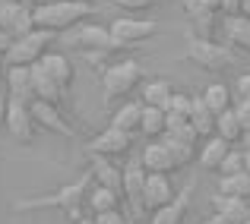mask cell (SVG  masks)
<instances>
[{
	"mask_svg": "<svg viewBox=\"0 0 250 224\" xmlns=\"http://www.w3.org/2000/svg\"><path fill=\"white\" fill-rule=\"evenodd\" d=\"M159 32V22L155 19H136V16H121L111 22V35L117 38L121 48H133L140 41H149V38Z\"/></svg>",
	"mask_w": 250,
	"mask_h": 224,
	"instance_id": "obj_7",
	"label": "cell"
},
{
	"mask_svg": "<svg viewBox=\"0 0 250 224\" xmlns=\"http://www.w3.org/2000/svg\"><path fill=\"white\" fill-rule=\"evenodd\" d=\"M35 127L38 123H35V117H32V104L10 98V108H6V130H10L19 142H32L35 139Z\"/></svg>",
	"mask_w": 250,
	"mask_h": 224,
	"instance_id": "obj_9",
	"label": "cell"
},
{
	"mask_svg": "<svg viewBox=\"0 0 250 224\" xmlns=\"http://www.w3.org/2000/svg\"><path fill=\"white\" fill-rule=\"evenodd\" d=\"M76 224H98V221H95V215H92V218H85V215H83V218L76 221Z\"/></svg>",
	"mask_w": 250,
	"mask_h": 224,
	"instance_id": "obj_45",
	"label": "cell"
},
{
	"mask_svg": "<svg viewBox=\"0 0 250 224\" xmlns=\"http://www.w3.org/2000/svg\"><path fill=\"white\" fill-rule=\"evenodd\" d=\"M203 3L209 6V10H215V13H222V0H203Z\"/></svg>",
	"mask_w": 250,
	"mask_h": 224,
	"instance_id": "obj_41",
	"label": "cell"
},
{
	"mask_svg": "<svg viewBox=\"0 0 250 224\" xmlns=\"http://www.w3.org/2000/svg\"><path fill=\"white\" fill-rule=\"evenodd\" d=\"M215 117H219V114H212V111H209V104L203 101V95L193 98L190 123H193V130L200 133V139H209V136H215Z\"/></svg>",
	"mask_w": 250,
	"mask_h": 224,
	"instance_id": "obj_25",
	"label": "cell"
},
{
	"mask_svg": "<svg viewBox=\"0 0 250 224\" xmlns=\"http://www.w3.org/2000/svg\"><path fill=\"white\" fill-rule=\"evenodd\" d=\"M146 164H143V158H136V161H130L127 168H124V199L133 205L136 215L146 212V205H143V189H146Z\"/></svg>",
	"mask_w": 250,
	"mask_h": 224,
	"instance_id": "obj_10",
	"label": "cell"
},
{
	"mask_svg": "<svg viewBox=\"0 0 250 224\" xmlns=\"http://www.w3.org/2000/svg\"><path fill=\"white\" fill-rule=\"evenodd\" d=\"M85 16H92V3H76V0H54L32 10L35 29H48V32H70L73 25H80Z\"/></svg>",
	"mask_w": 250,
	"mask_h": 224,
	"instance_id": "obj_2",
	"label": "cell"
},
{
	"mask_svg": "<svg viewBox=\"0 0 250 224\" xmlns=\"http://www.w3.org/2000/svg\"><path fill=\"white\" fill-rule=\"evenodd\" d=\"M76 3H92V0H76Z\"/></svg>",
	"mask_w": 250,
	"mask_h": 224,
	"instance_id": "obj_49",
	"label": "cell"
},
{
	"mask_svg": "<svg viewBox=\"0 0 250 224\" xmlns=\"http://www.w3.org/2000/svg\"><path fill=\"white\" fill-rule=\"evenodd\" d=\"M38 63H42V67L48 70V73L54 76L57 82L63 85V89H70V85H73V79H76V70H73V60H70L67 54H57V51H48V54H44Z\"/></svg>",
	"mask_w": 250,
	"mask_h": 224,
	"instance_id": "obj_20",
	"label": "cell"
},
{
	"mask_svg": "<svg viewBox=\"0 0 250 224\" xmlns=\"http://www.w3.org/2000/svg\"><path fill=\"white\" fill-rule=\"evenodd\" d=\"M241 146H244V151H250V127L244 130V136H241Z\"/></svg>",
	"mask_w": 250,
	"mask_h": 224,
	"instance_id": "obj_42",
	"label": "cell"
},
{
	"mask_svg": "<svg viewBox=\"0 0 250 224\" xmlns=\"http://www.w3.org/2000/svg\"><path fill=\"white\" fill-rule=\"evenodd\" d=\"M32 117H35L38 127L51 130L57 136H73V127L67 123V117L61 114L57 104H48V101H32Z\"/></svg>",
	"mask_w": 250,
	"mask_h": 224,
	"instance_id": "obj_12",
	"label": "cell"
},
{
	"mask_svg": "<svg viewBox=\"0 0 250 224\" xmlns=\"http://www.w3.org/2000/svg\"><path fill=\"white\" fill-rule=\"evenodd\" d=\"M215 136H222L225 142H241V136H244V123H241V117H238V111L234 108H228V111H222L219 117H215Z\"/></svg>",
	"mask_w": 250,
	"mask_h": 224,
	"instance_id": "obj_26",
	"label": "cell"
},
{
	"mask_svg": "<svg viewBox=\"0 0 250 224\" xmlns=\"http://www.w3.org/2000/svg\"><path fill=\"white\" fill-rule=\"evenodd\" d=\"M13 41H16V38H13L10 32H3V29H0V54H6V51H10V44H13Z\"/></svg>",
	"mask_w": 250,
	"mask_h": 224,
	"instance_id": "obj_39",
	"label": "cell"
},
{
	"mask_svg": "<svg viewBox=\"0 0 250 224\" xmlns=\"http://www.w3.org/2000/svg\"><path fill=\"white\" fill-rule=\"evenodd\" d=\"M190 111H193V98L174 92L171 101L165 104V117H168V127H177V123H190Z\"/></svg>",
	"mask_w": 250,
	"mask_h": 224,
	"instance_id": "obj_29",
	"label": "cell"
},
{
	"mask_svg": "<svg viewBox=\"0 0 250 224\" xmlns=\"http://www.w3.org/2000/svg\"><path fill=\"white\" fill-rule=\"evenodd\" d=\"M244 170L250 174V151H244Z\"/></svg>",
	"mask_w": 250,
	"mask_h": 224,
	"instance_id": "obj_47",
	"label": "cell"
},
{
	"mask_svg": "<svg viewBox=\"0 0 250 224\" xmlns=\"http://www.w3.org/2000/svg\"><path fill=\"white\" fill-rule=\"evenodd\" d=\"M32 6H44V3H54V0H29Z\"/></svg>",
	"mask_w": 250,
	"mask_h": 224,
	"instance_id": "obj_46",
	"label": "cell"
},
{
	"mask_svg": "<svg viewBox=\"0 0 250 224\" xmlns=\"http://www.w3.org/2000/svg\"><path fill=\"white\" fill-rule=\"evenodd\" d=\"M32 82H35V101H48V104H57V108L63 104V92L67 89H63L42 63L32 67Z\"/></svg>",
	"mask_w": 250,
	"mask_h": 224,
	"instance_id": "obj_14",
	"label": "cell"
},
{
	"mask_svg": "<svg viewBox=\"0 0 250 224\" xmlns=\"http://www.w3.org/2000/svg\"><path fill=\"white\" fill-rule=\"evenodd\" d=\"M222 13L228 16H241V0H222Z\"/></svg>",
	"mask_w": 250,
	"mask_h": 224,
	"instance_id": "obj_37",
	"label": "cell"
},
{
	"mask_svg": "<svg viewBox=\"0 0 250 224\" xmlns=\"http://www.w3.org/2000/svg\"><path fill=\"white\" fill-rule=\"evenodd\" d=\"M140 133L146 136V139H162V136L168 133V117H165V111H162V108H149V104H143Z\"/></svg>",
	"mask_w": 250,
	"mask_h": 224,
	"instance_id": "obj_23",
	"label": "cell"
},
{
	"mask_svg": "<svg viewBox=\"0 0 250 224\" xmlns=\"http://www.w3.org/2000/svg\"><path fill=\"white\" fill-rule=\"evenodd\" d=\"M225 38L238 51L250 54V19L247 16H228L225 19Z\"/></svg>",
	"mask_w": 250,
	"mask_h": 224,
	"instance_id": "obj_27",
	"label": "cell"
},
{
	"mask_svg": "<svg viewBox=\"0 0 250 224\" xmlns=\"http://www.w3.org/2000/svg\"><path fill=\"white\" fill-rule=\"evenodd\" d=\"M143 85V67L136 60H114L102 70V89H104V104L127 101L130 92Z\"/></svg>",
	"mask_w": 250,
	"mask_h": 224,
	"instance_id": "obj_3",
	"label": "cell"
},
{
	"mask_svg": "<svg viewBox=\"0 0 250 224\" xmlns=\"http://www.w3.org/2000/svg\"><path fill=\"white\" fill-rule=\"evenodd\" d=\"M171 95H174V89H171L168 79H152V82L143 85V104H149V108H162L165 111Z\"/></svg>",
	"mask_w": 250,
	"mask_h": 224,
	"instance_id": "obj_28",
	"label": "cell"
},
{
	"mask_svg": "<svg viewBox=\"0 0 250 224\" xmlns=\"http://www.w3.org/2000/svg\"><path fill=\"white\" fill-rule=\"evenodd\" d=\"M244 224H250V218H247V221H244Z\"/></svg>",
	"mask_w": 250,
	"mask_h": 224,
	"instance_id": "obj_50",
	"label": "cell"
},
{
	"mask_svg": "<svg viewBox=\"0 0 250 224\" xmlns=\"http://www.w3.org/2000/svg\"><path fill=\"white\" fill-rule=\"evenodd\" d=\"M187 60H193L200 70H209V73H222V70L234 67L231 51L215 41H206V38H196L193 32L187 35Z\"/></svg>",
	"mask_w": 250,
	"mask_h": 224,
	"instance_id": "obj_5",
	"label": "cell"
},
{
	"mask_svg": "<svg viewBox=\"0 0 250 224\" xmlns=\"http://www.w3.org/2000/svg\"><path fill=\"white\" fill-rule=\"evenodd\" d=\"M177 189L174 183H171V174H146V189H143V205H146V212H159V208H165L168 202H174Z\"/></svg>",
	"mask_w": 250,
	"mask_h": 224,
	"instance_id": "obj_8",
	"label": "cell"
},
{
	"mask_svg": "<svg viewBox=\"0 0 250 224\" xmlns=\"http://www.w3.org/2000/svg\"><path fill=\"white\" fill-rule=\"evenodd\" d=\"M219 193L250 199V174H247V170H238V174H225V177L219 180Z\"/></svg>",
	"mask_w": 250,
	"mask_h": 224,
	"instance_id": "obj_31",
	"label": "cell"
},
{
	"mask_svg": "<svg viewBox=\"0 0 250 224\" xmlns=\"http://www.w3.org/2000/svg\"><path fill=\"white\" fill-rule=\"evenodd\" d=\"M121 199L124 196L117 193V189L95 183V187L89 189V196H85V205H89L92 215H102V212H111V208H121Z\"/></svg>",
	"mask_w": 250,
	"mask_h": 224,
	"instance_id": "obj_21",
	"label": "cell"
},
{
	"mask_svg": "<svg viewBox=\"0 0 250 224\" xmlns=\"http://www.w3.org/2000/svg\"><path fill=\"white\" fill-rule=\"evenodd\" d=\"M51 44H54V32L32 29L29 35L16 38V41L10 44V51L3 54V67H35V63L48 54Z\"/></svg>",
	"mask_w": 250,
	"mask_h": 224,
	"instance_id": "obj_4",
	"label": "cell"
},
{
	"mask_svg": "<svg viewBox=\"0 0 250 224\" xmlns=\"http://www.w3.org/2000/svg\"><path fill=\"white\" fill-rule=\"evenodd\" d=\"M241 16L250 19V0H241Z\"/></svg>",
	"mask_w": 250,
	"mask_h": 224,
	"instance_id": "obj_44",
	"label": "cell"
},
{
	"mask_svg": "<svg viewBox=\"0 0 250 224\" xmlns=\"http://www.w3.org/2000/svg\"><path fill=\"white\" fill-rule=\"evenodd\" d=\"M165 146L171 149L177 168H187V164H193L196 158H200V155H196V146H184V142H174V139H165Z\"/></svg>",
	"mask_w": 250,
	"mask_h": 224,
	"instance_id": "obj_32",
	"label": "cell"
},
{
	"mask_svg": "<svg viewBox=\"0 0 250 224\" xmlns=\"http://www.w3.org/2000/svg\"><path fill=\"white\" fill-rule=\"evenodd\" d=\"M140 117H143V104L136 101H121V108L114 111V117H111V127L124 130V133H140Z\"/></svg>",
	"mask_w": 250,
	"mask_h": 224,
	"instance_id": "obj_24",
	"label": "cell"
},
{
	"mask_svg": "<svg viewBox=\"0 0 250 224\" xmlns=\"http://www.w3.org/2000/svg\"><path fill=\"white\" fill-rule=\"evenodd\" d=\"M238 92H241V98H250V73L238 76Z\"/></svg>",
	"mask_w": 250,
	"mask_h": 224,
	"instance_id": "obj_38",
	"label": "cell"
},
{
	"mask_svg": "<svg viewBox=\"0 0 250 224\" xmlns=\"http://www.w3.org/2000/svg\"><path fill=\"white\" fill-rule=\"evenodd\" d=\"M95 221H98V224H130V218L121 212V208H111V212L95 215Z\"/></svg>",
	"mask_w": 250,
	"mask_h": 224,
	"instance_id": "obj_35",
	"label": "cell"
},
{
	"mask_svg": "<svg viewBox=\"0 0 250 224\" xmlns=\"http://www.w3.org/2000/svg\"><path fill=\"white\" fill-rule=\"evenodd\" d=\"M234 111H238L241 123H244V130H247V127H250V98H241V101L234 104Z\"/></svg>",
	"mask_w": 250,
	"mask_h": 224,
	"instance_id": "obj_36",
	"label": "cell"
},
{
	"mask_svg": "<svg viewBox=\"0 0 250 224\" xmlns=\"http://www.w3.org/2000/svg\"><path fill=\"white\" fill-rule=\"evenodd\" d=\"M203 224H228V221L222 218V215H212V218H206V221H203Z\"/></svg>",
	"mask_w": 250,
	"mask_h": 224,
	"instance_id": "obj_43",
	"label": "cell"
},
{
	"mask_svg": "<svg viewBox=\"0 0 250 224\" xmlns=\"http://www.w3.org/2000/svg\"><path fill=\"white\" fill-rule=\"evenodd\" d=\"M89 155H104V158H124L130 151V133H124V130L117 127H108L104 133H98L95 139L85 146Z\"/></svg>",
	"mask_w": 250,
	"mask_h": 224,
	"instance_id": "obj_11",
	"label": "cell"
},
{
	"mask_svg": "<svg viewBox=\"0 0 250 224\" xmlns=\"http://www.w3.org/2000/svg\"><path fill=\"white\" fill-rule=\"evenodd\" d=\"M92 158V177H95V183H102V187H111L117 189V193L124 196V168H117L114 158H104V155H89Z\"/></svg>",
	"mask_w": 250,
	"mask_h": 224,
	"instance_id": "obj_17",
	"label": "cell"
},
{
	"mask_svg": "<svg viewBox=\"0 0 250 224\" xmlns=\"http://www.w3.org/2000/svg\"><path fill=\"white\" fill-rule=\"evenodd\" d=\"M6 108H10V95L0 92V127H6Z\"/></svg>",
	"mask_w": 250,
	"mask_h": 224,
	"instance_id": "obj_40",
	"label": "cell"
},
{
	"mask_svg": "<svg viewBox=\"0 0 250 224\" xmlns=\"http://www.w3.org/2000/svg\"><path fill=\"white\" fill-rule=\"evenodd\" d=\"M184 10H187L190 22H193V35L196 38H206V41H215V10H209L203 0H184Z\"/></svg>",
	"mask_w": 250,
	"mask_h": 224,
	"instance_id": "obj_13",
	"label": "cell"
},
{
	"mask_svg": "<svg viewBox=\"0 0 250 224\" xmlns=\"http://www.w3.org/2000/svg\"><path fill=\"white\" fill-rule=\"evenodd\" d=\"M70 48H80V51H121L117 38L111 35V29L104 25H95V22H85V25H73L70 29V38H67Z\"/></svg>",
	"mask_w": 250,
	"mask_h": 224,
	"instance_id": "obj_6",
	"label": "cell"
},
{
	"mask_svg": "<svg viewBox=\"0 0 250 224\" xmlns=\"http://www.w3.org/2000/svg\"><path fill=\"white\" fill-rule=\"evenodd\" d=\"M114 6H121V10H127V13H146V10H152L159 0H111Z\"/></svg>",
	"mask_w": 250,
	"mask_h": 224,
	"instance_id": "obj_34",
	"label": "cell"
},
{
	"mask_svg": "<svg viewBox=\"0 0 250 224\" xmlns=\"http://www.w3.org/2000/svg\"><path fill=\"white\" fill-rule=\"evenodd\" d=\"M238 170H244V151H228L222 168H219V174L225 177V174H238Z\"/></svg>",
	"mask_w": 250,
	"mask_h": 224,
	"instance_id": "obj_33",
	"label": "cell"
},
{
	"mask_svg": "<svg viewBox=\"0 0 250 224\" xmlns=\"http://www.w3.org/2000/svg\"><path fill=\"white\" fill-rule=\"evenodd\" d=\"M143 164H146L149 174H174V170H181L174 164V155H171V149L165 146V139L162 142L149 139V146L143 149Z\"/></svg>",
	"mask_w": 250,
	"mask_h": 224,
	"instance_id": "obj_15",
	"label": "cell"
},
{
	"mask_svg": "<svg viewBox=\"0 0 250 224\" xmlns=\"http://www.w3.org/2000/svg\"><path fill=\"white\" fill-rule=\"evenodd\" d=\"M0 79H3V63H0Z\"/></svg>",
	"mask_w": 250,
	"mask_h": 224,
	"instance_id": "obj_48",
	"label": "cell"
},
{
	"mask_svg": "<svg viewBox=\"0 0 250 224\" xmlns=\"http://www.w3.org/2000/svg\"><path fill=\"white\" fill-rule=\"evenodd\" d=\"M212 208H215V215H222L228 224H244L250 218V199H241V196L215 193L212 196Z\"/></svg>",
	"mask_w": 250,
	"mask_h": 224,
	"instance_id": "obj_16",
	"label": "cell"
},
{
	"mask_svg": "<svg viewBox=\"0 0 250 224\" xmlns=\"http://www.w3.org/2000/svg\"><path fill=\"white\" fill-rule=\"evenodd\" d=\"M6 89L10 98L32 104L35 101V82H32V67H6Z\"/></svg>",
	"mask_w": 250,
	"mask_h": 224,
	"instance_id": "obj_18",
	"label": "cell"
},
{
	"mask_svg": "<svg viewBox=\"0 0 250 224\" xmlns=\"http://www.w3.org/2000/svg\"><path fill=\"white\" fill-rule=\"evenodd\" d=\"M190 193H193V183H187L184 189H177L174 202H168L165 208L152 212L149 224H181V221H184V215H187V208H190Z\"/></svg>",
	"mask_w": 250,
	"mask_h": 224,
	"instance_id": "obj_19",
	"label": "cell"
},
{
	"mask_svg": "<svg viewBox=\"0 0 250 224\" xmlns=\"http://www.w3.org/2000/svg\"><path fill=\"white\" fill-rule=\"evenodd\" d=\"M95 187V177H92V170H85L76 183H67V187H61L57 193L51 196H38V199H19L16 212H35V208H61L63 215H67L70 221H80L83 218V205H85V196H89V189Z\"/></svg>",
	"mask_w": 250,
	"mask_h": 224,
	"instance_id": "obj_1",
	"label": "cell"
},
{
	"mask_svg": "<svg viewBox=\"0 0 250 224\" xmlns=\"http://www.w3.org/2000/svg\"><path fill=\"white\" fill-rule=\"evenodd\" d=\"M203 101L209 104V111H212V114H222V111L231 108V92H228L225 82H212V85H206V89H203Z\"/></svg>",
	"mask_w": 250,
	"mask_h": 224,
	"instance_id": "obj_30",
	"label": "cell"
},
{
	"mask_svg": "<svg viewBox=\"0 0 250 224\" xmlns=\"http://www.w3.org/2000/svg\"><path fill=\"white\" fill-rule=\"evenodd\" d=\"M228 151H231V142H225L222 136H209L206 146L200 149V168H206V170H219Z\"/></svg>",
	"mask_w": 250,
	"mask_h": 224,
	"instance_id": "obj_22",
	"label": "cell"
}]
</instances>
